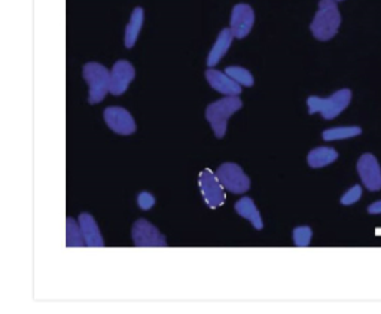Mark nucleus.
Instances as JSON below:
<instances>
[{
	"label": "nucleus",
	"mask_w": 381,
	"mask_h": 314,
	"mask_svg": "<svg viewBox=\"0 0 381 314\" xmlns=\"http://www.w3.org/2000/svg\"><path fill=\"white\" fill-rule=\"evenodd\" d=\"M255 24V12L247 4H239L231 12L229 28L233 30L237 39H244L249 35Z\"/></svg>",
	"instance_id": "9b49d317"
},
{
	"label": "nucleus",
	"mask_w": 381,
	"mask_h": 314,
	"mask_svg": "<svg viewBox=\"0 0 381 314\" xmlns=\"http://www.w3.org/2000/svg\"><path fill=\"white\" fill-rule=\"evenodd\" d=\"M370 214H381V202H375L368 207Z\"/></svg>",
	"instance_id": "b1692460"
},
{
	"label": "nucleus",
	"mask_w": 381,
	"mask_h": 314,
	"mask_svg": "<svg viewBox=\"0 0 381 314\" xmlns=\"http://www.w3.org/2000/svg\"><path fill=\"white\" fill-rule=\"evenodd\" d=\"M234 38L236 36H234V33L231 28H224L219 33V36H218L216 42H214L213 48L210 49L209 57H207V66H209V68H213V66H216L224 58V56L228 53L231 43H233Z\"/></svg>",
	"instance_id": "4468645a"
},
{
	"label": "nucleus",
	"mask_w": 381,
	"mask_h": 314,
	"mask_svg": "<svg viewBox=\"0 0 381 314\" xmlns=\"http://www.w3.org/2000/svg\"><path fill=\"white\" fill-rule=\"evenodd\" d=\"M362 197V187L360 185H355L353 188H350L347 191L343 197H341V204L343 206H352L356 204Z\"/></svg>",
	"instance_id": "4be33fe9"
},
{
	"label": "nucleus",
	"mask_w": 381,
	"mask_h": 314,
	"mask_svg": "<svg viewBox=\"0 0 381 314\" xmlns=\"http://www.w3.org/2000/svg\"><path fill=\"white\" fill-rule=\"evenodd\" d=\"M362 133L360 127H335L325 130L322 137L326 142H334V140H344V139H352L356 137Z\"/></svg>",
	"instance_id": "6ab92c4d"
},
{
	"label": "nucleus",
	"mask_w": 381,
	"mask_h": 314,
	"mask_svg": "<svg viewBox=\"0 0 381 314\" xmlns=\"http://www.w3.org/2000/svg\"><path fill=\"white\" fill-rule=\"evenodd\" d=\"M243 108L239 95H225L221 100L214 102L206 109V120L209 121L214 136L222 139L226 135L228 121L236 112Z\"/></svg>",
	"instance_id": "f03ea898"
},
{
	"label": "nucleus",
	"mask_w": 381,
	"mask_h": 314,
	"mask_svg": "<svg viewBox=\"0 0 381 314\" xmlns=\"http://www.w3.org/2000/svg\"><path fill=\"white\" fill-rule=\"evenodd\" d=\"M338 158V154L335 150H333V147H326V146H322V147H316V150H313L308 157H307V161H308V165L311 169H322V167H326V165L333 164L334 161H337Z\"/></svg>",
	"instance_id": "f3484780"
},
{
	"label": "nucleus",
	"mask_w": 381,
	"mask_h": 314,
	"mask_svg": "<svg viewBox=\"0 0 381 314\" xmlns=\"http://www.w3.org/2000/svg\"><path fill=\"white\" fill-rule=\"evenodd\" d=\"M136 70L132 68V64L127 60H120L113 64L110 70V79H109V93L113 95H122L131 80L135 79Z\"/></svg>",
	"instance_id": "9d476101"
},
{
	"label": "nucleus",
	"mask_w": 381,
	"mask_h": 314,
	"mask_svg": "<svg viewBox=\"0 0 381 314\" xmlns=\"http://www.w3.org/2000/svg\"><path fill=\"white\" fill-rule=\"evenodd\" d=\"M66 246L68 247L85 246V240H84V234H82L80 224L72 218L66 219Z\"/></svg>",
	"instance_id": "a211bd4d"
},
{
	"label": "nucleus",
	"mask_w": 381,
	"mask_h": 314,
	"mask_svg": "<svg viewBox=\"0 0 381 314\" xmlns=\"http://www.w3.org/2000/svg\"><path fill=\"white\" fill-rule=\"evenodd\" d=\"M206 79L213 90H216L218 93L224 95H240L241 94V85L239 84V82H236L233 78L224 72L209 69L206 72Z\"/></svg>",
	"instance_id": "f8f14e48"
},
{
	"label": "nucleus",
	"mask_w": 381,
	"mask_h": 314,
	"mask_svg": "<svg viewBox=\"0 0 381 314\" xmlns=\"http://www.w3.org/2000/svg\"><path fill=\"white\" fill-rule=\"evenodd\" d=\"M337 2H343V0H337Z\"/></svg>",
	"instance_id": "393cba45"
},
{
	"label": "nucleus",
	"mask_w": 381,
	"mask_h": 314,
	"mask_svg": "<svg viewBox=\"0 0 381 314\" xmlns=\"http://www.w3.org/2000/svg\"><path fill=\"white\" fill-rule=\"evenodd\" d=\"M105 122L113 131L121 136H130L136 131V122L131 113L120 106H110L105 109Z\"/></svg>",
	"instance_id": "6e6552de"
},
{
	"label": "nucleus",
	"mask_w": 381,
	"mask_h": 314,
	"mask_svg": "<svg viewBox=\"0 0 381 314\" xmlns=\"http://www.w3.org/2000/svg\"><path fill=\"white\" fill-rule=\"evenodd\" d=\"M341 26V14L337 0H320L319 9L314 15L310 30L318 41L326 42L333 39Z\"/></svg>",
	"instance_id": "f257e3e1"
},
{
	"label": "nucleus",
	"mask_w": 381,
	"mask_h": 314,
	"mask_svg": "<svg viewBox=\"0 0 381 314\" xmlns=\"http://www.w3.org/2000/svg\"><path fill=\"white\" fill-rule=\"evenodd\" d=\"M216 176L224 188L233 194H244L251 188V180L236 162H225L216 170Z\"/></svg>",
	"instance_id": "39448f33"
},
{
	"label": "nucleus",
	"mask_w": 381,
	"mask_h": 314,
	"mask_svg": "<svg viewBox=\"0 0 381 314\" xmlns=\"http://www.w3.org/2000/svg\"><path fill=\"white\" fill-rule=\"evenodd\" d=\"M198 185H200L202 195L210 209H218L225 203V188L212 170L206 169L200 173Z\"/></svg>",
	"instance_id": "423d86ee"
},
{
	"label": "nucleus",
	"mask_w": 381,
	"mask_h": 314,
	"mask_svg": "<svg viewBox=\"0 0 381 314\" xmlns=\"http://www.w3.org/2000/svg\"><path fill=\"white\" fill-rule=\"evenodd\" d=\"M132 241L137 247H165L167 240L160 231L146 219H139L131 229Z\"/></svg>",
	"instance_id": "0eeeda50"
},
{
	"label": "nucleus",
	"mask_w": 381,
	"mask_h": 314,
	"mask_svg": "<svg viewBox=\"0 0 381 314\" xmlns=\"http://www.w3.org/2000/svg\"><path fill=\"white\" fill-rule=\"evenodd\" d=\"M357 173L363 187L371 192L381 189V169L372 154H363L357 161Z\"/></svg>",
	"instance_id": "1a4fd4ad"
},
{
	"label": "nucleus",
	"mask_w": 381,
	"mask_h": 314,
	"mask_svg": "<svg viewBox=\"0 0 381 314\" xmlns=\"http://www.w3.org/2000/svg\"><path fill=\"white\" fill-rule=\"evenodd\" d=\"M137 204L142 210H151L155 206V197L149 192H140L137 197Z\"/></svg>",
	"instance_id": "5701e85b"
},
{
	"label": "nucleus",
	"mask_w": 381,
	"mask_h": 314,
	"mask_svg": "<svg viewBox=\"0 0 381 314\" xmlns=\"http://www.w3.org/2000/svg\"><path fill=\"white\" fill-rule=\"evenodd\" d=\"M79 224L82 228V234H84L85 246H88V247H103L105 246L100 229H98L95 219L91 216L90 213H80Z\"/></svg>",
	"instance_id": "ddd939ff"
},
{
	"label": "nucleus",
	"mask_w": 381,
	"mask_h": 314,
	"mask_svg": "<svg viewBox=\"0 0 381 314\" xmlns=\"http://www.w3.org/2000/svg\"><path fill=\"white\" fill-rule=\"evenodd\" d=\"M313 231L310 226H298L293 229V243L298 247H307L311 241Z\"/></svg>",
	"instance_id": "412c9836"
},
{
	"label": "nucleus",
	"mask_w": 381,
	"mask_h": 314,
	"mask_svg": "<svg viewBox=\"0 0 381 314\" xmlns=\"http://www.w3.org/2000/svg\"><path fill=\"white\" fill-rule=\"evenodd\" d=\"M225 73L229 75L243 87H252L255 84L252 73L244 68H240V66H229V68L225 69Z\"/></svg>",
	"instance_id": "aec40b11"
},
{
	"label": "nucleus",
	"mask_w": 381,
	"mask_h": 314,
	"mask_svg": "<svg viewBox=\"0 0 381 314\" xmlns=\"http://www.w3.org/2000/svg\"><path fill=\"white\" fill-rule=\"evenodd\" d=\"M350 102H352V91L344 88L334 93L328 98L311 95L308 97L307 106H308V113L311 115L320 113L326 121H329L335 120L338 115H341L347 109V106L350 105Z\"/></svg>",
	"instance_id": "7ed1b4c3"
},
{
	"label": "nucleus",
	"mask_w": 381,
	"mask_h": 314,
	"mask_svg": "<svg viewBox=\"0 0 381 314\" xmlns=\"http://www.w3.org/2000/svg\"><path fill=\"white\" fill-rule=\"evenodd\" d=\"M143 21H145V12L142 8H136L131 14V19L130 23L125 28V38H124V43L125 48L131 49L132 46L136 45L137 38L140 35V30L143 27Z\"/></svg>",
	"instance_id": "2eb2a0df"
},
{
	"label": "nucleus",
	"mask_w": 381,
	"mask_h": 314,
	"mask_svg": "<svg viewBox=\"0 0 381 314\" xmlns=\"http://www.w3.org/2000/svg\"><path fill=\"white\" fill-rule=\"evenodd\" d=\"M84 79L90 87L88 102L91 105H97L105 100L106 94L109 93V79L110 72L100 63H87L84 66Z\"/></svg>",
	"instance_id": "20e7f679"
},
{
	"label": "nucleus",
	"mask_w": 381,
	"mask_h": 314,
	"mask_svg": "<svg viewBox=\"0 0 381 314\" xmlns=\"http://www.w3.org/2000/svg\"><path fill=\"white\" fill-rule=\"evenodd\" d=\"M236 211L240 214L241 218H244L246 221H249L256 229H262L263 228L259 210L255 206L252 198L243 197L239 203H236Z\"/></svg>",
	"instance_id": "dca6fc26"
}]
</instances>
